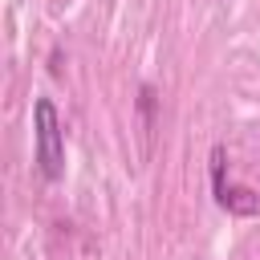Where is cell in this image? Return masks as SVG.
I'll return each mask as SVG.
<instances>
[{
  "mask_svg": "<svg viewBox=\"0 0 260 260\" xmlns=\"http://www.w3.org/2000/svg\"><path fill=\"white\" fill-rule=\"evenodd\" d=\"M32 134H37V162L45 179H61L65 171V130H61V114L49 98L32 102Z\"/></svg>",
  "mask_w": 260,
  "mask_h": 260,
  "instance_id": "6da1fadb",
  "label": "cell"
},
{
  "mask_svg": "<svg viewBox=\"0 0 260 260\" xmlns=\"http://www.w3.org/2000/svg\"><path fill=\"white\" fill-rule=\"evenodd\" d=\"M215 199H219V207H228V211H236V215H252V211H260V199H256L248 187H223Z\"/></svg>",
  "mask_w": 260,
  "mask_h": 260,
  "instance_id": "7a4b0ae2",
  "label": "cell"
}]
</instances>
